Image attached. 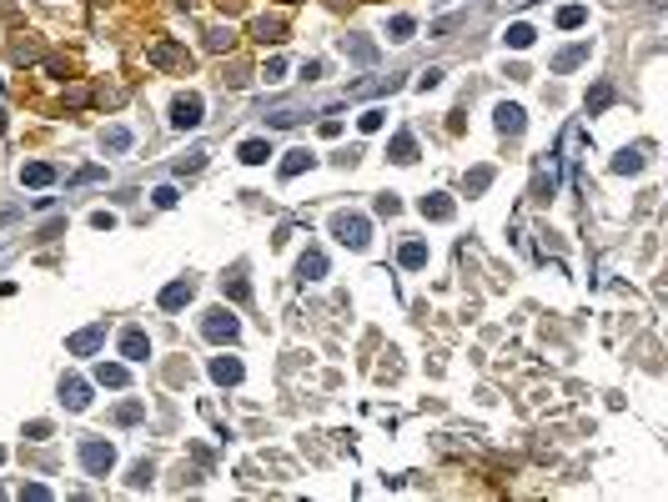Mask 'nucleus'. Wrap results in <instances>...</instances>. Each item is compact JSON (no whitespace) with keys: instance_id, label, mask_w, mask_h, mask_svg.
<instances>
[{"instance_id":"3","label":"nucleus","mask_w":668,"mask_h":502,"mask_svg":"<svg viewBox=\"0 0 668 502\" xmlns=\"http://www.w3.org/2000/svg\"><path fill=\"white\" fill-rule=\"evenodd\" d=\"M236 317L227 312V306H216V312H206V321H201V336L206 342H236Z\"/></svg>"},{"instance_id":"32","label":"nucleus","mask_w":668,"mask_h":502,"mask_svg":"<svg viewBox=\"0 0 668 502\" xmlns=\"http://www.w3.org/2000/svg\"><path fill=\"white\" fill-rule=\"evenodd\" d=\"M141 412H146V407H141V402H121V407H116V422H136Z\"/></svg>"},{"instance_id":"1","label":"nucleus","mask_w":668,"mask_h":502,"mask_svg":"<svg viewBox=\"0 0 668 502\" xmlns=\"http://www.w3.org/2000/svg\"><path fill=\"white\" fill-rule=\"evenodd\" d=\"M367 231H372V226L362 221V216H352V212H337V216H332V236H337L342 247H352V251L367 247Z\"/></svg>"},{"instance_id":"29","label":"nucleus","mask_w":668,"mask_h":502,"mask_svg":"<svg viewBox=\"0 0 668 502\" xmlns=\"http://www.w3.org/2000/svg\"><path fill=\"white\" fill-rule=\"evenodd\" d=\"M342 51L357 56V60H377V45H372V41H342Z\"/></svg>"},{"instance_id":"26","label":"nucleus","mask_w":668,"mask_h":502,"mask_svg":"<svg viewBox=\"0 0 668 502\" xmlns=\"http://www.w3.org/2000/svg\"><path fill=\"white\" fill-rule=\"evenodd\" d=\"M583 21H588V10H583V5H563V10H558V25H563V30H578Z\"/></svg>"},{"instance_id":"19","label":"nucleus","mask_w":668,"mask_h":502,"mask_svg":"<svg viewBox=\"0 0 668 502\" xmlns=\"http://www.w3.org/2000/svg\"><path fill=\"white\" fill-rule=\"evenodd\" d=\"M312 161H316L312 151H292V156L281 161V181H292V176H301V171H312Z\"/></svg>"},{"instance_id":"9","label":"nucleus","mask_w":668,"mask_h":502,"mask_svg":"<svg viewBox=\"0 0 668 502\" xmlns=\"http://www.w3.org/2000/svg\"><path fill=\"white\" fill-rule=\"evenodd\" d=\"M417 212H422L427 221H452L457 206H452V196H437V191H433V196H422V201H417Z\"/></svg>"},{"instance_id":"28","label":"nucleus","mask_w":668,"mask_h":502,"mask_svg":"<svg viewBox=\"0 0 668 502\" xmlns=\"http://www.w3.org/2000/svg\"><path fill=\"white\" fill-rule=\"evenodd\" d=\"M382 121H387V111H382V106H367V111H362V121H357V126H362V131L372 136V131H382Z\"/></svg>"},{"instance_id":"43","label":"nucleus","mask_w":668,"mask_h":502,"mask_svg":"<svg viewBox=\"0 0 668 502\" xmlns=\"http://www.w3.org/2000/svg\"><path fill=\"white\" fill-rule=\"evenodd\" d=\"M377 212L382 216H397V196H377Z\"/></svg>"},{"instance_id":"5","label":"nucleus","mask_w":668,"mask_h":502,"mask_svg":"<svg viewBox=\"0 0 668 502\" xmlns=\"http://www.w3.org/2000/svg\"><path fill=\"white\" fill-rule=\"evenodd\" d=\"M101 347H106V327H86V332H76L66 342L71 357H91V352H101Z\"/></svg>"},{"instance_id":"41","label":"nucleus","mask_w":668,"mask_h":502,"mask_svg":"<svg viewBox=\"0 0 668 502\" xmlns=\"http://www.w3.org/2000/svg\"><path fill=\"white\" fill-rule=\"evenodd\" d=\"M146 482H151V467H146V462H141V467H136V472H131V488H146Z\"/></svg>"},{"instance_id":"23","label":"nucleus","mask_w":668,"mask_h":502,"mask_svg":"<svg viewBox=\"0 0 668 502\" xmlns=\"http://www.w3.org/2000/svg\"><path fill=\"white\" fill-rule=\"evenodd\" d=\"M231 41H236V30H231V25L206 30V51H231Z\"/></svg>"},{"instance_id":"42","label":"nucleus","mask_w":668,"mask_h":502,"mask_svg":"<svg viewBox=\"0 0 668 502\" xmlns=\"http://www.w3.org/2000/svg\"><path fill=\"white\" fill-rule=\"evenodd\" d=\"M227 291H231V297H236V301H246V297H251V286H246V282H242V277H236V282H231V286H227Z\"/></svg>"},{"instance_id":"20","label":"nucleus","mask_w":668,"mask_h":502,"mask_svg":"<svg viewBox=\"0 0 668 502\" xmlns=\"http://www.w3.org/2000/svg\"><path fill=\"white\" fill-rule=\"evenodd\" d=\"M151 66H191V60H186L181 45H156V51H151Z\"/></svg>"},{"instance_id":"14","label":"nucleus","mask_w":668,"mask_h":502,"mask_svg":"<svg viewBox=\"0 0 668 502\" xmlns=\"http://www.w3.org/2000/svg\"><path fill=\"white\" fill-rule=\"evenodd\" d=\"M21 181L25 186H51L56 181V166H51V161H30V166L21 171Z\"/></svg>"},{"instance_id":"4","label":"nucleus","mask_w":668,"mask_h":502,"mask_svg":"<svg viewBox=\"0 0 668 502\" xmlns=\"http://www.w3.org/2000/svg\"><path fill=\"white\" fill-rule=\"evenodd\" d=\"M201 95H176V106H171V126L176 131H191V126H201Z\"/></svg>"},{"instance_id":"13","label":"nucleus","mask_w":668,"mask_h":502,"mask_svg":"<svg viewBox=\"0 0 668 502\" xmlns=\"http://www.w3.org/2000/svg\"><path fill=\"white\" fill-rule=\"evenodd\" d=\"M211 377H216L221 387H236V382H242V362H236V357H216V362H211Z\"/></svg>"},{"instance_id":"25","label":"nucleus","mask_w":668,"mask_h":502,"mask_svg":"<svg viewBox=\"0 0 668 502\" xmlns=\"http://www.w3.org/2000/svg\"><path fill=\"white\" fill-rule=\"evenodd\" d=\"M613 171H618V176H638V171H643V156H638V151H623V156L613 161Z\"/></svg>"},{"instance_id":"27","label":"nucleus","mask_w":668,"mask_h":502,"mask_svg":"<svg viewBox=\"0 0 668 502\" xmlns=\"http://www.w3.org/2000/svg\"><path fill=\"white\" fill-rule=\"evenodd\" d=\"M608 101H613V86H593V91H588V116H598Z\"/></svg>"},{"instance_id":"7","label":"nucleus","mask_w":668,"mask_h":502,"mask_svg":"<svg viewBox=\"0 0 668 502\" xmlns=\"http://www.w3.org/2000/svg\"><path fill=\"white\" fill-rule=\"evenodd\" d=\"M60 402H66L71 412H86L91 407V387L81 377H60Z\"/></svg>"},{"instance_id":"15","label":"nucleus","mask_w":668,"mask_h":502,"mask_svg":"<svg viewBox=\"0 0 668 502\" xmlns=\"http://www.w3.org/2000/svg\"><path fill=\"white\" fill-rule=\"evenodd\" d=\"M246 161V166H262L266 156H272V141H262V136H251V141H242V151H236Z\"/></svg>"},{"instance_id":"35","label":"nucleus","mask_w":668,"mask_h":502,"mask_svg":"<svg viewBox=\"0 0 668 502\" xmlns=\"http://www.w3.org/2000/svg\"><path fill=\"white\" fill-rule=\"evenodd\" d=\"M10 56H15V60H36V45H30V41H15Z\"/></svg>"},{"instance_id":"8","label":"nucleus","mask_w":668,"mask_h":502,"mask_svg":"<svg viewBox=\"0 0 668 502\" xmlns=\"http://www.w3.org/2000/svg\"><path fill=\"white\" fill-rule=\"evenodd\" d=\"M191 297H196V282H171V286H161V312H181Z\"/></svg>"},{"instance_id":"12","label":"nucleus","mask_w":668,"mask_h":502,"mask_svg":"<svg viewBox=\"0 0 668 502\" xmlns=\"http://www.w3.org/2000/svg\"><path fill=\"white\" fill-rule=\"evenodd\" d=\"M387 156L397 161V166H407V161H417V141H412V131H402V136H392V146H387Z\"/></svg>"},{"instance_id":"22","label":"nucleus","mask_w":668,"mask_h":502,"mask_svg":"<svg viewBox=\"0 0 668 502\" xmlns=\"http://www.w3.org/2000/svg\"><path fill=\"white\" fill-rule=\"evenodd\" d=\"M397 262H402L407 271H417V266H427V247H422V241H407V247L397 251Z\"/></svg>"},{"instance_id":"44","label":"nucleus","mask_w":668,"mask_h":502,"mask_svg":"<svg viewBox=\"0 0 668 502\" xmlns=\"http://www.w3.org/2000/svg\"><path fill=\"white\" fill-rule=\"evenodd\" d=\"M301 116H297V111H277V116H272V126H297Z\"/></svg>"},{"instance_id":"39","label":"nucleus","mask_w":668,"mask_h":502,"mask_svg":"<svg viewBox=\"0 0 668 502\" xmlns=\"http://www.w3.org/2000/svg\"><path fill=\"white\" fill-rule=\"evenodd\" d=\"M91 226H95V231H111V226H116V216H111V212H95Z\"/></svg>"},{"instance_id":"2","label":"nucleus","mask_w":668,"mask_h":502,"mask_svg":"<svg viewBox=\"0 0 668 502\" xmlns=\"http://www.w3.org/2000/svg\"><path fill=\"white\" fill-rule=\"evenodd\" d=\"M81 462H86L91 477H106L111 467H116V447L101 442V437H86V442H81Z\"/></svg>"},{"instance_id":"10","label":"nucleus","mask_w":668,"mask_h":502,"mask_svg":"<svg viewBox=\"0 0 668 502\" xmlns=\"http://www.w3.org/2000/svg\"><path fill=\"white\" fill-rule=\"evenodd\" d=\"M251 36H257L262 45H281V41H286V25H281V21H272V15H262V21L251 25Z\"/></svg>"},{"instance_id":"21","label":"nucleus","mask_w":668,"mask_h":502,"mask_svg":"<svg viewBox=\"0 0 668 502\" xmlns=\"http://www.w3.org/2000/svg\"><path fill=\"white\" fill-rule=\"evenodd\" d=\"M503 41H507V45H513V51H528V45L538 41V30L518 21V25H507V36H503Z\"/></svg>"},{"instance_id":"17","label":"nucleus","mask_w":668,"mask_h":502,"mask_svg":"<svg viewBox=\"0 0 668 502\" xmlns=\"http://www.w3.org/2000/svg\"><path fill=\"white\" fill-rule=\"evenodd\" d=\"M95 382H101V387H126L131 372H126L121 362H101V367H95Z\"/></svg>"},{"instance_id":"40","label":"nucleus","mask_w":668,"mask_h":502,"mask_svg":"<svg viewBox=\"0 0 668 502\" xmlns=\"http://www.w3.org/2000/svg\"><path fill=\"white\" fill-rule=\"evenodd\" d=\"M86 181H101V166H86V171H76V186H86Z\"/></svg>"},{"instance_id":"24","label":"nucleus","mask_w":668,"mask_h":502,"mask_svg":"<svg viewBox=\"0 0 668 502\" xmlns=\"http://www.w3.org/2000/svg\"><path fill=\"white\" fill-rule=\"evenodd\" d=\"M392 41H412V36H417V21H412V15H392Z\"/></svg>"},{"instance_id":"33","label":"nucleus","mask_w":668,"mask_h":502,"mask_svg":"<svg viewBox=\"0 0 668 502\" xmlns=\"http://www.w3.org/2000/svg\"><path fill=\"white\" fill-rule=\"evenodd\" d=\"M487 181H492V171H487V166H477V171L468 176V191H487Z\"/></svg>"},{"instance_id":"18","label":"nucleus","mask_w":668,"mask_h":502,"mask_svg":"<svg viewBox=\"0 0 668 502\" xmlns=\"http://www.w3.org/2000/svg\"><path fill=\"white\" fill-rule=\"evenodd\" d=\"M498 131L503 136H518L522 131V106H507V101L498 106Z\"/></svg>"},{"instance_id":"34","label":"nucleus","mask_w":668,"mask_h":502,"mask_svg":"<svg viewBox=\"0 0 668 502\" xmlns=\"http://www.w3.org/2000/svg\"><path fill=\"white\" fill-rule=\"evenodd\" d=\"M201 161H206V151H186V156L176 161V171H201Z\"/></svg>"},{"instance_id":"37","label":"nucleus","mask_w":668,"mask_h":502,"mask_svg":"<svg viewBox=\"0 0 668 502\" xmlns=\"http://www.w3.org/2000/svg\"><path fill=\"white\" fill-rule=\"evenodd\" d=\"M151 196H156V206H176V191H171V186H156Z\"/></svg>"},{"instance_id":"11","label":"nucleus","mask_w":668,"mask_h":502,"mask_svg":"<svg viewBox=\"0 0 668 502\" xmlns=\"http://www.w3.org/2000/svg\"><path fill=\"white\" fill-rule=\"evenodd\" d=\"M297 277H301V282H322V277H327V256H322V251H307V256L297 262Z\"/></svg>"},{"instance_id":"16","label":"nucleus","mask_w":668,"mask_h":502,"mask_svg":"<svg viewBox=\"0 0 668 502\" xmlns=\"http://www.w3.org/2000/svg\"><path fill=\"white\" fill-rule=\"evenodd\" d=\"M583 60H588V41L583 45H568V51H558V56H553V71H573V66H583Z\"/></svg>"},{"instance_id":"31","label":"nucleus","mask_w":668,"mask_h":502,"mask_svg":"<svg viewBox=\"0 0 668 502\" xmlns=\"http://www.w3.org/2000/svg\"><path fill=\"white\" fill-rule=\"evenodd\" d=\"M126 146H131V131H121V126L106 131V151H126Z\"/></svg>"},{"instance_id":"38","label":"nucleus","mask_w":668,"mask_h":502,"mask_svg":"<svg viewBox=\"0 0 668 502\" xmlns=\"http://www.w3.org/2000/svg\"><path fill=\"white\" fill-rule=\"evenodd\" d=\"M66 101H71V106H86V101H91V91H86V86H71V91H66Z\"/></svg>"},{"instance_id":"6","label":"nucleus","mask_w":668,"mask_h":502,"mask_svg":"<svg viewBox=\"0 0 668 502\" xmlns=\"http://www.w3.org/2000/svg\"><path fill=\"white\" fill-rule=\"evenodd\" d=\"M121 357H126V362H146V357H151V336L141 332V327H126V336H121Z\"/></svg>"},{"instance_id":"36","label":"nucleus","mask_w":668,"mask_h":502,"mask_svg":"<svg viewBox=\"0 0 668 502\" xmlns=\"http://www.w3.org/2000/svg\"><path fill=\"white\" fill-rule=\"evenodd\" d=\"M437 80H442V71H437V66H433V71H422V76H417V91H433Z\"/></svg>"},{"instance_id":"30","label":"nucleus","mask_w":668,"mask_h":502,"mask_svg":"<svg viewBox=\"0 0 668 502\" xmlns=\"http://www.w3.org/2000/svg\"><path fill=\"white\" fill-rule=\"evenodd\" d=\"M281 76H286V60H281V56H272V60H266V71H262V80H266V86H277Z\"/></svg>"}]
</instances>
